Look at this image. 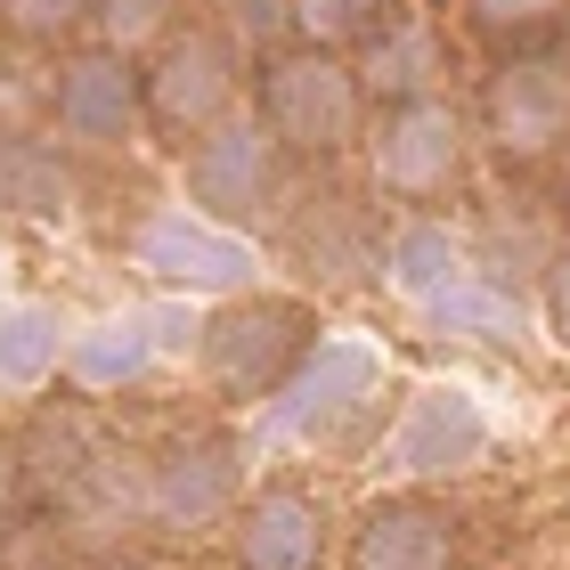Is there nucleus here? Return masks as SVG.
Wrapping results in <instances>:
<instances>
[{
	"mask_svg": "<svg viewBox=\"0 0 570 570\" xmlns=\"http://www.w3.org/2000/svg\"><path fill=\"white\" fill-rule=\"evenodd\" d=\"M318 302L309 294H269V285H253V294H228V302H204L196 318V375L204 392L228 400V407H269L294 367L309 358L318 343Z\"/></svg>",
	"mask_w": 570,
	"mask_h": 570,
	"instance_id": "f257e3e1",
	"label": "nucleus"
},
{
	"mask_svg": "<svg viewBox=\"0 0 570 570\" xmlns=\"http://www.w3.org/2000/svg\"><path fill=\"white\" fill-rule=\"evenodd\" d=\"M383 392H392V351L358 326H326L294 383L262 407V432L285 449H351L383 416Z\"/></svg>",
	"mask_w": 570,
	"mask_h": 570,
	"instance_id": "f03ea898",
	"label": "nucleus"
},
{
	"mask_svg": "<svg viewBox=\"0 0 570 570\" xmlns=\"http://www.w3.org/2000/svg\"><path fill=\"white\" fill-rule=\"evenodd\" d=\"M253 115L277 131V147L294 155V164H334L351 139H367L375 98L358 82V58L285 41V49L262 58V73H253Z\"/></svg>",
	"mask_w": 570,
	"mask_h": 570,
	"instance_id": "7ed1b4c3",
	"label": "nucleus"
},
{
	"mask_svg": "<svg viewBox=\"0 0 570 570\" xmlns=\"http://www.w3.org/2000/svg\"><path fill=\"white\" fill-rule=\"evenodd\" d=\"M253 498V449L228 424H188L139 464V522L164 547H196L237 522V505Z\"/></svg>",
	"mask_w": 570,
	"mask_h": 570,
	"instance_id": "20e7f679",
	"label": "nucleus"
},
{
	"mask_svg": "<svg viewBox=\"0 0 570 570\" xmlns=\"http://www.w3.org/2000/svg\"><path fill=\"white\" fill-rule=\"evenodd\" d=\"M285 196H294V155L277 147V131L253 107H237L228 122L196 131L179 147V204L213 213L228 228H253V220H277Z\"/></svg>",
	"mask_w": 570,
	"mask_h": 570,
	"instance_id": "39448f33",
	"label": "nucleus"
},
{
	"mask_svg": "<svg viewBox=\"0 0 570 570\" xmlns=\"http://www.w3.org/2000/svg\"><path fill=\"white\" fill-rule=\"evenodd\" d=\"M131 269L171 302H228L262 285V245H253V228H228L171 196L131 228Z\"/></svg>",
	"mask_w": 570,
	"mask_h": 570,
	"instance_id": "423d86ee",
	"label": "nucleus"
},
{
	"mask_svg": "<svg viewBox=\"0 0 570 570\" xmlns=\"http://www.w3.org/2000/svg\"><path fill=\"white\" fill-rule=\"evenodd\" d=\"M489 440H498V424H489V400L473 392V383L424 375L416 392L400 400V416L383 424L375 464H383L400 489H440V481L473 473V464L489 456Z\"/></svg>",
	"mask_w": 570,
	"mask_h": 570,
	"instance_id": "0eeeda50",
	"label": "nucleus"
},
{
	"mask_svg": "<svg viewBox=\"0 0 570 570\" xmlns=\"http://www.w3.org/2000/svg\"><path fill=\"white\" fill-rule=\"evenodd\" d=\"M473 122H481L489 155L513 171L562 164L570 155V58H554V49H505L481 82Z\"/></svg>",
	"mask_w": 570,
	"mask_h": 570,
	"instance_id": "6e6552de",
	"label": "nucleus"
},
{
	"mask_svg": "<svg viewBox=\"0 0 570 570\" xmlns=\"http://www.w3.org/2000/svg\"><path fill=\"white\" fill-rule=\"evenodd\" d=\"M367 179L375 196H400V204H440L464 179V147H473V122L449 90L432 98H400V107H375L367 115Z\"/></svg>",
	"mask_w": 570,
	"mask_h": 570,
	"instance_id": "1a4fd4ad",
	"label": "nucleus"
},
{
	"mask_svg": "<svg viewBox=\"0 0 570 570\" xmlns=\"http://www.w3.org/2000/svg\"><path fill=\"white\" fill-rule=\"evenodd\" d=\"M245 107V49L220 24H179V33L147 58V122L188 147Z\"/></svg>",
	"mask_w": 570,
	"mask_h": 570,
	"instance_id": "9d476101",
	"label": "nucleus"
},
{
	"mask_svg": "<svg viewBox=\"0 0 570 570\" xmlns=\"http://www.w3.org/2000/svg\"><path fill=\"white\" fill-rule=\"evenodd\" d=\"M147 131V66L115 49H73L49 73V139L82 155H122Z\"/></svg>",
	"mask_w": 570,
	"mask_h": 570,
	"instance_id": "9b49d317",
	"label": "nucleus"
},
{
	"mask_svg": "<svg viewBox=\"0 0 570 570\" xmlns=\"http://www.w3.org/2000/svg\"><path fill=\"white\" fill-rule=\"evenodd\" d=\"M188 318V302H164V309H98V318H73L66 334V392L82 400H122L139 392V383L155 375V358H164L171 334Z\"/></svg>",
	"mask_w": 570,
	"mask_h": 570,
	"instance_id": "f8f14e48",
	"label": "nucleus"
},
{
	"mask_svg": "<svg viewBox=\"0 0 570 570\" xmlns=\"http://www.w3.org/2000/svg\"><path fill=\"white\" fill-rule=\"evenodd\" d=\"M237 570H334V513L302 481H262L228 522Z\"/></svg>",
	"mask_w": 570,
	"mask_h": 570,
	"instance_id": "ddd939ff",
	"label": "nucleus"
},
{
	"mask_svg": "<svg viewBox=\"0 0 570 570\" xmlns=\"http://www.w3.org/2000/svg\"><path fill=\"white\" fill-rule=\"evenodd\" d=\"M343 570H456V513L432 489H383L351 522Z\"/></svg>",
	"mask_w": 570,
	"mask_h": 570,
	"instance_id": "4468645a",
	"label": "nucleus"
},
{
	"mask_svg": "<svg viewBox=\"0 0 570 570\" xmlns=\"http://www.w3.org/2000/svg\"><path fill=\"white\" fill-rule=\"evenodd\" d=\"M473 269H481V262H473V245H464L449 220H432V213L400 220L392 237L375 245V277L392 285L407 309H432L440 294H456V285L473 277Z\"/></svg>",
	"mask_w": 570,
	"mask_h": 570,
	"instance_id": "2eb2a0df",
	"label": "nucleus"
},
{
	"mask_svg": "<svg viewBox=\"0 0 570 570\" xmlns=\"http://www.w3.org/2000/svg\"><path fill=\"white\" fill-rule=\"evenodd\" d=\"M0 213L33 220V228H66L73 213H82V179H73L58 139L0 131Z\"/></svg>",
	"mask_w": 570,
	"mask_h": 570,
	"instance_id": "dca6fc26",
	"label": "nucleus"
},
{
	"mask_svg": "<svg viewBox=\"0 0 570 570\" xmlns=\"http://www.w3.org/2000/svg\"><path fill=\"white\" fill-rule=\"evenodd\" d=\"M66 334L73 318L58 302L17 294L0 309V400H41L49 383H66Z\"/></svg>",
	"mask_w": 570,
	"mask_h": 570,
	"instance_id": "f3484780",
	"label": "nucleus"
},
{
	"mask_svg": "<svg viewBox=\"0 0 570 570\" xmlns=\"http://www.w3.org/2000/svg\"><path fill=\"white\" fill-rule=\"evenodd\" d=\"M416 318H424V334H440V343H473V351H513L530 334L522 294H513L505 277H489V269H473L456 294H440L432 309H416Z\"/></svg>",
	"mask_w": 570,
	"mask_h": 570,
	"instance_id": "a211bd4d",
	"label": "nucleus"
},
{
	"mask_svg": "<svg viewBox=\"0 0 570 570\" xmlns=\"http://www.w3.org/2000/svg\"><path fill=\"white\" fill-rule=\"evenodd\" d=\"M358 82H367L375 107H400V98H432L440 90V41H432V24L424 17H392L383 33L358 49Z\"/></svg>",
	"mask_w": 570,
	"mask_h": 570,
	"instance_id": "6ab92c4d",
	"label": "nucleus"
},
{
	"mask_svg": "<svg viewBox=\"0 0 570 570\" xmlns=\"http://www.w3.org/2000/svg\"><path fill=\"white\" fill-rule=\"evenodd\" d=\"M179 24H188V0H98V9H90V41L147 66Z\"/></svg>",
	"mask_w": 570,
	"mask_h": 570,
	"instance_id": "aec40b11",
	"label": "nucleus"
},
{
	"mask_svg": "<svg viewBox=\"0 0 570 570\" xmlns=\"http://www.w3.org/2000/svg\"><path fill=\"white\" fill-rule=\"evenodd\" d=\"M392 17H400V0H294V41L334 49V58H358Z\"/></svg>",
	"mask_w": 570,
	"mask_h": 570,
	"instance_id": "412c9836",
	"label": "nucleus"
},
{
	"mask_svg": "<svg viewBox=\"0 0 570 570\" xmlns=\"http://www.w3.org/2000/svg\"><path fill=\"white\" fill-rule=\"evenodd\" d=\"M456 9L489 49H530L538 33H554L570 17V0H456Z\"/></svg>",
	"mask_w": 570,
	"mask_h": 570,
	"instance_id": "4be33fe9",
	"label": "nucleus"
},
{
	"mask_svg": "<svg viewBox=\"0 0 570 570\" xmlns=\"http://www.w3.org/2000/svg\"><path fill=\"white\" fill-rule=\"evenodd\" d=\"M213 24L245 58H269V49L294 41V0H213Z\"/></svg>",
	"mask_w": 570,
	"mask_h": 570,
	"instance_id": "5701e85b",
	"label": "nucleus"
},
{
	"mask_svg": "<svg viewBox=\"0 0 570 570\" xmlns=\"http://www.w3.org/2000/svg\"><path fill=\"white\" fill-rule=\"evenodd\" d=\"M90 9H98V0H0V24H9L17 41L58 49L73 33H90Z\"/></svg>",
	"mask_w": 570,
	"mask_h": 570,
	"instance_id": "b1692460",
	"label": "nucleus"
},
{
	"mask_svg": "<svg viewBox=\"0 0 570 570\" xmlns=\"http://www.w3.org/2000/svg\"><path fill=\"white\" fill-rule=\"evenodd\" d=\"M538 309H547V334L570 343V228L547 245V269H538Z\"/></svg>",
	"mask_w": 570,
	"mask_h": 570,
	"instance_id": "393cba45",
	"label": "nucleus"
},
{
	"mask_svg": "<svg viewBox=\"0 0 570 570\" xmlns=\"http://www.w3.org/2000/svg\"><path fill=\"white\" fill-rule=\"evenodd\" d=\"M33 505V473H24V432H0V538L24 522Z\"/></svg>",
	"mask_w": 570,
	"mask_h": 570,
	"instance_id": "a878e982",
	"label": "nucleus"
},
{
	"mask_svg": "<svg viewBox=\"0 0 570 570\" xmlns=\"http://www.w3.org/2000/svg\"><path fill=\"white\" fill-rule=\"evenodd\" d=\"M90 570H155V562H139V554H90Z\"/></svg>",
	"mask_w": 570,
	"mask_h": 570,
	"instance_id": "bb28decb",
	"label": "nucleus"
},
{
	"mask_svg": "<svg viewBox=\"0 0 570 570\" xmlns=\"http://www.w3.org/2000/svg\"><path fill=\"white\" fill-rule=\"evenodd\" d=\"M9 302H17V294H9V253H0V309H9Z\"/></svg>",
	"mask_w": 570,
	"mask_h": 570,
	"instance_id": "cd10ccee",
	"label": "nucleus"
}]
</instances>
